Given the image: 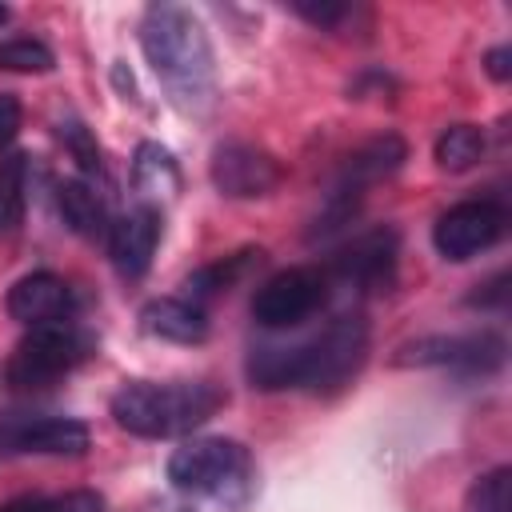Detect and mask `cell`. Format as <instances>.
<instances>
[{
    "mask_svg": "<svg viewBox=\"0 0 512 512\" xmlns=\"http://www.w3.org/2000/svg\"><path fill=\"white\" fill-rule=\"evenodd\" d=\"M368 356V324L360 312L336 316L316 336L296 344H256L248 352V380L252 388L280 392V388H304V392H336L344 388Z\"/></svg>",
    "mask_w": 512,
    "mask_h": 512,
    "instance_id": "1",
    "label": "cell"
},
{
    "mask_svg": "<svg viewBox=\"0 0 512 512\" xmlns=\"http://www.w3.org/2000/svg\"><path fill=\"white\" fill-rule=\"evenodd\" d=\"M140 48L184 112H204L216 92V56L204 24L180 4H152L140 20Z\"/></svg>",
    "mask_w": 512,
    "mask_h": 512,
    "instance_id": "2",
    "label": "cell"
},
{
    "mask_svg": "<svg viewBox=\"0 0 512 512\" xmlns=\"http://www.w3.org/2000/svg\"><path fill=\"white\" fill-rule=\"evenodd\" d=\"M228 404L212 380H128L112 396V420L140 440H172L208 424Z\"/></svg>",
    "mask_w": 512,
    "mask_h": 512,
    "instance_id": "3",
    "label": "cell"
},
{
    "mask_svg": "<svg viewBox=\"0 0 512 512\" xmlns=\"http://www.w3.org/2000/svg\"><path fill=\"white\" fill-rule=\"evenodd\" d=\"M168 480L180 492L192 496H224L236 500L248 492L252 480V456L240 440H224V436H200L180 444L168 456Z\"/></svg>",
    "mask_w": 512,
    "mask_h": 512,
    "instance_id": "4",
    "label": "cell"
},
{
    "mask_svg": "<svg viewBox=\"0 0 512 512\" xmlns=\"http://www.w3.org/2000/svg\"><path fill=\"white\" fill-rule=\"evenodd\" d=\"M92 352H96V340L84 328H76L68 320L64 324H44V328H32L16 344L4 376H8L12 388H44V384L68 376L72 368H80Z\"/></svg>",
    "mask_w": 512,
    "mask_h": 512,
    "instance_id": "5",
    "label": "cell"
},
{
    "mask_svg": "<svg viewBox=\"0 0 512 512\" xmlns=\"http://www.w3.org/2000/svg\"><path fill=\"white\" fill-rule=\"evenodd\" d=\"M328 304V276L320 268H284L276 276H268L256 296H252V320L268 332H284V328H300L304 320H312L320 308Z\"/></svg>",
    "mask_w": 512,
    "mask_h": 512,
    "instance_id": "6",
    "label": "cell"
},
{
    "mask_svg": "<svg viewBox=\"0 0 512 512\" xmlns=\"http://www.w3.org/2000/svg\"><path fill=\"white\" fill-rule=\"evenodd\" d=\"M504 228H508L504 204H496V200H460L448 212H440V220L432 228V244L444 260L464 264V260L488 252L492 244H500Z\"/></svg>",
    "mask_w": 512,
    "mask_h": 512,
    "instance_id": "7",
    "label": "cell"
},
{
    "mask_svg": "<svg viewBox=\"0 0 512 512\" xmlns=\"http://www.w3.org/2000/svg\"><path fill=\"white\" fill-rule=\"evenodd\" d=\"M88 424L76 416H8L0 420V456H84Z\"/></svg>",
    "mask_w": 512,
    "mask_h": 512,
    "instance_id": "8",
    "label": "cell"
},
{
    "mask_svg": "<svg viewBox=\"0 0 512 512\" xmlns=\"http://www.w3.org/2000/svg\"><path fill=\"white\" fill-rule=\"evenodd\" d=\"M212 184L220 196L228 200H256V196H268L280 188L284 180V168L272 152L256 148V144H244V140H228L212 152Z\"/></svg>",
    "mask_w": 512,
    "mask_h": 512,
    "instance_id": "9",
    "label": "cell"
},
{
    "mask_svg": "<svg viewBox=\"0 0 512 512\" xmlns=\"http://www.w3.org/2000/svg\"><path fill=\"white\" fill-rule=\"evenodd\" d=\"M396 264H400V232L384 224L348 240L336 252L332 272L360 292H388L396 284Z\"/></svg>",
    "mask_w": 512,
    "mask_h": 512,
    "instance_id": "10",
    "label": "cell"
},
{
    "mask_svg": "<svg viewBox=\"0 0 512 512\" xmlns=\"http://www.w3.org/2000/svg\"><path fill=\"white\" fill-rule=\"evenodd\" d=\"M396 364H440L456 372H496L504 364V336L468 332V336H420L396 352Z\"/></svg>",
    "mask_w": 512,
    "mask_h": 512,
    "instance_id": "11",
    "label": "cell"
},
{
    "mask_svg": "<svg viewBox=\"0 0 512 512\" xmlns=\"http://www.w3.org/2000/svg\"><path fill=\"white\" fill-rule=\"evenodd\" d=\"M4 304L12 320L28 328H44V324H64L76 308V296L56 272H28L8 288Z\"/></svg>",
    "mask_w": 512,
    "mask_h": 512,
    "instance_id": "12",
    "label": "cell"
},
{
    "mask_svg": "<svg viewBox=\"0 0 512 512\" xmlns=\"http://www.w3.org/2000/svg\"><path fill=\"white\" fill-rule=\"evenodd\" d=\"M404 160H408V144H404L396 132L372 136V140H364L360 148H352V152L344 156V164H340V172H336V180H332L328 192H340V196H348V200H360L364 188H372L376 180L392 176Z\"/></svg>",
    "mask_w": 512,
    "mask_h": 512,
    "instance_id": "13",
    "label": "cell"
},
{
    "mask_svg": "<svg viewBox=\"0 0 512 512\" xmlns=\"http://www.w3.org/2000/svg\"><path fill=\"white\" fill-rule=\"evenodd\" d=\"M160 212L152 204L144 208H132L128 216L112 220V232H108V252H112V264L124 280H140L156 256V244H160Z\"/></svg>",
    "mask_w": 512,
    "mask_h": 512,
    "instance_id": "14",
    "label": "cell"
},
{
    "mask_svg": "<svg viewBox=\"0 0 512 512\" xmlns=\"http://www.w3.org/2000/svg\"><path fill=\"white\" fill-rule=\"evenodd\" d=\"M140 324L148 336L156 340H172V344H200L208 336V316L196 300H180V296H160L152 304H144Z\"/></svg>",
    "mask_w": 512,
    "mask_h": 512,
    "instance_id": "15",
    "label": "cell"
},
{
    "mask_svg": "<svg viewBox=\"0 0 512 512\" xmlns=\"http://www.w3.org/2000/svg\"><path fill=\"white\" fill-rule=\"evenodd\" d=\"M56 208H60L64 224L76 236H84V240H108L112 220H108L104 200L96 196L92 184H84V180H60L56 184Z\"/></svg>",
    "mask_w": 512,
    "mask_h": 512,
    "instance_id": "16",
    "label": "cell"
},
{
    "mask_svg": "<svg viewBox=\"0 0 512 512\" xmlns=\"http://www.w3.org/2000/svg\"><path fill=\"white\" fill-rule=\"evenodd\" d=\"M260 264H264V248H244V252H232V256L212 260V264H204L200 272H192L184 288L192 292V300L224 296V292H232L248 272H256Z\"/></svg>",
    "mask_w": 512,
    "mask_h": 512,
    "instance_id": "17",
    "label": "cell"
},
{
    "mask_svg": "<svg viewBox=\"0 0 512 512\" xmlns=\"http://www.w3.org/2000/svg\"><path fill=\"white\" fill-rule=\"evenodd\" d=\"M132 184L144 196H164V200L176 196L180 192V168H176L172 152L152 144V140H144L136 148V156H132Z\"/></svg>",
    "mask_w": 512,
    "mask_h": 512,
    "instance_id": "18",
    "label": "cell"
},
{
    "mask_svg": "<svg viewBox=\"0 0 512 512\" xmlns=\"http://www.w3.org/2000/svg\"><path fill=\"white\" fill-rule=\"evenodd\" d=\"M484 148H488L484 128H476V124H448L436 136L432 156H436V164L444 172H468V168H476L484 160Z\"/></svg>",
    "mask_w": 512,
    "mask_h": 512,
    "instance_id": "19",
    "label": "cell"
},
{
    "mask_svg": "<svg viewBox=\"0 0 512 512\" xmlns=\"http://www.w3.org/2000/svg\"><path fill=\"white\" fill-rule=\"evenodd\" d=\"M28 208V156L8 152L0 160V236H12L24 224Z\"/></svg>",
    "mask_w": 512,
    "mask_h": 512,
    "instance_id": "20",
    "label": "cell"
},
{
    "mask_svg": "<svg viewBox=\"0 0 512 512\" xmlns=\"http://www.w3.org/2000/svg\"><path fill=\"white\" fill-rule=\"evenodd\" d=\"M0 68L4 72H52L56 56L48 44L32 40V36H16V40H0Z\"/></svg>",
    "mask_w": 512,
    "mask_h": 512,
    "instance_id": "21",
    "label": "cell"
},
{
    "mask_svg": "<svg viewBox=\"0 0 512 512\" xmlns=\"http://www.w3.org/2000/svg\"><path fill=\"white\" fill-rule=\"evenodd\" d=\"M508 480H512V472L504 464L476 476L464 496V512H508Z\"/></svg>",
    "mask_w": 512,
    "mask_h": 512,
    "instance_id": "22",
    "label": "cell"
},
{
    "mask_svg": "<svg viewBox=\"0 0 512 512\" xmlns=\"http://www.w3.org/2000/svg\"><path fill=\"white\" fill-rule=\"evenodd\" d=\"M292 12L304 16L316 28H328V32H336L352 16V8L348 4H336V0H292Z\"/></svg>",
    "mask_w": 512,
    "mask_h": 512,
    "instance_id": "23",
    "label": "cell"
},
{
    "mask_svg": "<svg viewBox=\"0 0 512 512\" xmlns=\"http://www.w3.org/2000/svg\"><path fill=\"white\" fill-rule=\"evenodd\" d=\"M60 136H64V144L72 148V156L80 160V168H84V172H100V168H104V164H100V148L92 144V136H88V128H84V124L68 120V124H60Z\"/></svg>",
    "mask_w": 512,
    "mask_h": 512,
    "instance_id": "24",
    "label": "cell"
},
{
    "mask_svg": "<svg viewBox=\"0 0 512 512\" xmlns=\"http://www.w3.org/2000/svg\"><path fill=\"white\" fill-rule=\"evenodd\" d=\"M20 120H24V108H20V100L12 96V92H0V152L16 140V132H20Z\"/></svg>",
    "mask_w": 512,
    "mask_h": 512,
    "instance_id": "25",
    "label": "cell"
},
{
    "mask_svg": "<svg viewBox=\"0 0 512 512\" xmlns=\"http://www.w3.org/2000/svg\"><path fill=\"white\" fill-rule=\"evenodd\" d=\"M52 508H56V512H104V500H100L96 492H88V488H76V492L56 496Z\"/></svg>",
    "mask_w": 512,
    "mask_h": 512,
    "instance_id": "26",
    "label": "cell"
},
{
    "mask_svg": "<svg viewBox=\"0 0 512 512\" xmlns=\"http://www.w3.org/2000/svg\"><path fill=\"white\" fill-rule=\"evenodd\" d=\"M504 284H508V276H504V272H500V276H492L488 284H480V292H472V296H468V304H472V308H476V304H480V308H500V304H504V296H508V288H504Z\"/></svg>",
    "mask_w": 512,
    "mask_h": 512,
    "instance_id": "27",
    "label": "cell"
},
{
    "mask_svg": "<svg viewBox=\"0 0 512 512\" xmlns=\"http://www.w3.org/2000/svg\"><path fill=\"white\" fill-rule=\"evenodd\" d=\"M484 68H488V76H492V80H500V84H504V80L512 76V48H508V44L492 48V52L484 56Z\"/></svg>",
    "mask_w": 512,
    "mask_h": 512,
    "instance_id": "28",
    "label": "cell"
},
{
    "mask_svg": "<svg viewBox=\"0 0 512 512\" xmlns=\"http://www.w3.org/2000/svg\"><path fill=\"white\" fill-rule=\"evenodd\" d=\"M0 512H56V508H52V500H44V496H16V500L0 504Z\"/></svg>",
    "mask_w": 512,
    "mask_h": 512,
    "instance_id": "29",
    "label": "cell"
},
{
    "mask_svg": "<svg viewBox=\"0 0 512 512\" xmlns=\"http://www.w3.org/2000/svg\"><path fill=\"white\" fill-rule=\"evenodd\" d=\"M4 24H8V8L0 4V28H4Z\"/></svg>",
    "mask_w": 512,
    "mask_h": 512,
    "instance_id": "30",
    "label": "cell"
}]
</instances>
